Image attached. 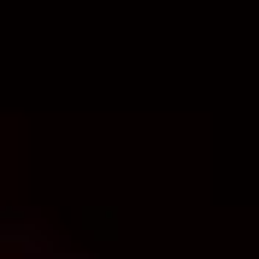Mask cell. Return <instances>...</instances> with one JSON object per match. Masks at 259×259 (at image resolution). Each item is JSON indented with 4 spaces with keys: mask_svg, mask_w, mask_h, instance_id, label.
Here are the masks:
<instances>
[{
    "mask_svg": "<svg viewBox=\"0 0 259 259\" xmlns=\"http://www.w3.org/2000/svg\"><path fill=\"white\" fill-rule=\"evenodd\" d=\"M24 259H89V253H71V247L48 242V247H35V253H24Z\"/></svg>",
    "mask_w": 259,
    "mask_h": 259,
    "instance_id": "obj_1",
    "label": "cell"
}]
</instances>
